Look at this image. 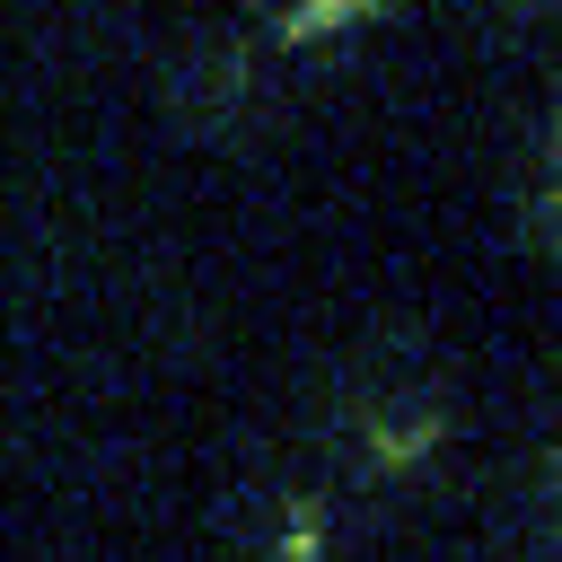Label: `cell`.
Listing matches in <instances>:
<instances>
[{
	"mask_svg": "<svg viewBox=\"0 0 562 562\" xmlns=\"http://www.w3.org/2000/svg\"><path fill=\"white\" fill-rule=\"evenodd\" d=\"M325 430H334L342 465H360V474H404V465H422V457L439 448V430H448V386H439V369H430L422 351H360V360L342 369V395H334Z\"/></svg>",
	"mask_w": 562,
	"mask_h": 562,
	"instance_id": "6da1fadb",
	"label": "cell"
},
{
	"mask_svg": "<svg viewBox=\"0 0 562 562\" xmlns=\"http://www.w3.org/2000/svg\"><path fill=\"white\" fill-rule=\"evenodd\" d=\"M158 97H167V123L184 140H237V132L263 123L272 79L237 35H184L167 53V70H158Z\"/></svg>",
	"mask_w": 562,
	"mask_h": 562,
	"instance_id": "7a4b0ae2",
	"label": "cell"
},
{
	"mask_svg": "<svg viewBox=\"0 0 562 562\" xmlns=\"http://www.w3.org/2000/svg\"><path fill=\"white\" fill-rule=\"evenodd\" d=\"M518 544L536 562H562V448H544L518 474Z\"/></svg>",
	"mask_w": 562,
	"mask_h": 562,
	"instance_id": "3957f363",
	"label": "cell"
},
{
	"mask_svg": "<svg viewBox=\"0 0 562 562\" xmlns=\"http://www.w3.org/2000/svg\"><path fill=\"white\" fill-rule=\"evenodd\" d=\"M465 9L492 35H544V26H562V0H465Z\"/></svg>",
	"mask_w": 562,
	"mask_h": 562,
	"instance_id": "277c9868",
	"label": "cell"
}]
</instances>
